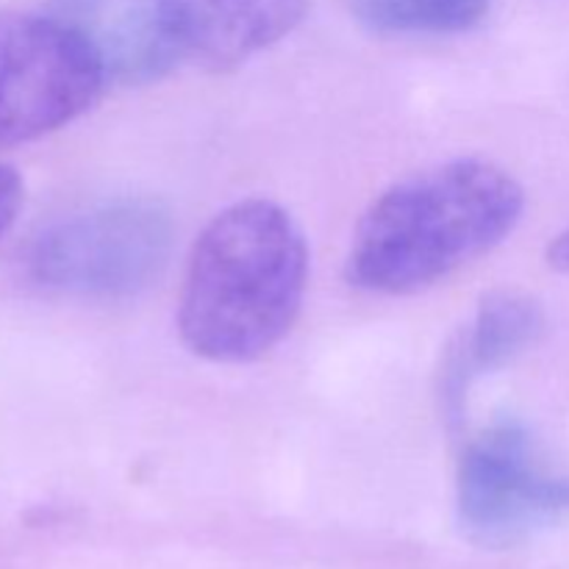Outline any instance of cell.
<instances>
[{
    "label": "cell",
    "instance_id": "6",
    "mask_svg": "<svg viewBox=\"0 0 569 569\" xmlns=\"http://www.w3.org/2000/svg\"><path fill=\"white\" fill-rule=\"evenodd\" d=\"M181 61L226 72L287 39L309 0H164Z\"/></svg>",
    "mask_w": 569,
    "mask_h": 569
},
{
    "label": "cell",
    "instance_id": "3",
    "mask_svg": "<svg viewBox=\"0 0 569 569\" xmlns=\"http://www.w3.org/2000/svg\"><path fill=\"white\" fill-rule=\"evenodd\" d=\"M176 222L150 198H120L50 222L28 250L33 281L72 298L144 292L170 264Z\"/></svg>",
    "mask_w": 569,
    "mask_h": 569
},
{
    "label": "cell",
    "instance_id": "5",
    "mask_svg": "<svg viewBox=\"0 0 569 569\" xmlns=\"http://www.w3.org/2000/svg\"><path fill=\"white\" fill-rule=\"evenodd\" d=\"M456 515L470 542L511 548L567 520L569 478L542 470L526 426L503 417L461 453Z\"/></svg>",
    "mask_w": 569,
    "mask_h": 569
},
{
    "label": "cell",
    "instance_id": "11",
    "mask_svg": "<svg viewBox=\"0 0 569 569\" xmlns=\"http://www.w3.org/2000/svg\"><path fill=\"white\" fill-rule=\"evenodd\" d=\"M548 264L559 272H569V228L550 242Z\"/></svg>",
    "mask_w": 569,
    "mask_h": 569
},
{
    "label": "cell",
    "instance_id": "8",
    "mask_svg": "<svg viewBox=\"0 0 569 569\" xmlns=\"http://www.w3.org/2000/svg\"><path fill=\"white\" fill-rule=\"evenodd\" d=\"M542 306L522 292H489L478 303L472 320L448 345L439 372V403L445 420L461 422L470 389L483 376L503 370L506 365L526 353L542 333Z\"/></svg>",
    "mask_w": 569,
    "mask_h": 569
},
{
    "label": "cell",
    "instance_id": "7",
    "mask_svg": "<svg viewBox=\"0 0 569 569\" xmlns=\"http://www.w3.org/2000/svg\"><path fill=\"white\" fill-rule=\"evenodd\" d=\"M53 14L92 48L109 83H153L181 61L164 0H53Z\"/></svg>",
    "mask_w": 569,
    "mask_h": 569
},
{
    "label": "cell",
    "instance_id": "2",
    "mask_svg": "<svg viewBox=\"0 0 569 569\" xmlns=\"http://www.w3.org/2000/svg\"><path fill=\"white\" fill-rule=\"evenodd\" d=\"M526 192L487 159H453L383 189L353 231L345 276L376 295H415L498 248Z\"/></svg>",
    "mask_w": 569,
    "mask_h": 569
},
{
    "label": "cell",
    "instance_id": "1",
    "mask_svg": "<svg viewBox=\"0 0 569 569\" xmlns=\"http://www.w3.org/2000/svg\"><path fill=\"white\" fill-rule=\"evenodd\" d=\"M309 287V244L281 203L248 198L222 209L189 253L178 333L214 365H248L292 331Z\"/></svg>",
    "mask_w": 569,
    "mask_h": 569
},
{
    "label": "cell",
    "instance_id": "4",
    "mask_svg": "<svg viewBox=\"0 0 569 569\" xmlns=\"http://www.w3.org/2000/svg\"><path fill=\"white\" fill-rule=\"evenodd\" d=\"M106 83L98 56L59 17L0 9V150L70 126Z\"/></svg>",
    "mask_w": 569,
    "mask_h": 569
},
{
    "label": "cell",
    "instance_id": "9",
    "mask_svg": "<svg viewBox=\"0 0 569 569\" xmlns=\"http://www.w3.org/2000/svg\"><path fill=\"white\" fill-rule=\"evenodd\" d=\"M356 20L383 37H450L476 28L492 0H348Z\"/></svg>",
    "mask_w": 569,
    "mask_h": 569
},
{
    "label": "cell",
    "instance_id": "10",
    "mask_svg": "<svg viewBox=\"0 0 569 569\" xmlns=\"http://www.w3.org/2000/svg\"><path fill=\"white\" fill-rule=\"evenodd\" d=\"M22 200H26L22 178L17 176V170L0 164V237L17 222L22 211Z\"/></svg>",
    "mask_w": 569,
    "mask_h": 569
}]
</instances>
